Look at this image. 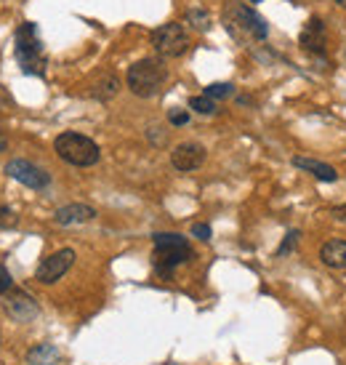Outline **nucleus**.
<instances>
[{"label":"nucleus","instance_id":"21","mask_svg":"<svg viewBox=\"0 0 346 365\" xmlns=\"http://www.w3.org/2000/svg\"><path fill=\"white\" fill-rule=\"evenodd\" d=\"M16 213L11 211L9 205H0V230H9V227H16Z\"/></svg>","mask_w":346,"mask_h":365},{"label":"nucleus","instance_id":"23","mask_svg":"<svg viewBox=\"0 0 346 365\" xmlns=\"http://www.w3.org/2000/svg\"><path fill=\"white\" fill-rule=\"evenodd\" d=\"M192 237H197V240L208 243V240H211V227H208V224H194V227H192Z\"/></svg>","mask_w":346,"mask_h":365},{"label":"nucleus","instance_id":"9","mask_svg":"<svg viewBox=\"0 0 346 365\" xmlns=\"http://www.w3.org/2000/svg\"><path fill=\"white\" fill-rule=\"evenodd\" d=\"M3 307H6V312H9L11 320H16V323H30V320H35L38 312H41V309H38V302H35L30 294H24V291H11V294L6 296Z\"/></svg>","mask_w":346,"mask_h":365},{"label":"nucleus","instance_id":"17","mask_svg":"<svg viewBox=\"0 0 346 365\" xmlns=\"http://www.w3.org/2000/svg\"><path fill=\"white\" fill-rule=\"evenodd\" d=\"M189 110L200 112V115H216L219 112V107H216V102L211 99V96H192L189 99Z\"/></svg>","mask_w":346,"mask_h":365},{"label":"nucleus","instance_id":"4","mask_svg":"<svg viewBox=\"0 0 346 365\" xmlns=\"http://www.w3.org/2000/svg\"><path fill=\"white\" fill-rule=\"evenodd\" d=\"M168 81V67L163 64V59H142L128 67V75H125V83L131 88L133 96H142V99H150V96H157L163 83Z\"/></svg>","mask_w":346,"mask_h":365},{"label":"nucleus","instance_id":"5","mask_svg":"<svg viewBox=\"0 0 346 365\" xmlns=\"http://www.w3.org/2000/svg\"><path fill=\"white\" fill-rule=\"evenodd\" d=\"M16 61L27 75H43L46 72V53H43V41L38 35V27L32 21H24L16 30Z\"/></svg>","mask_w":346,"mask_h":365},{"label":"nucleus","instance_id":"18","mask_svg":"<svg viewBox=\"0 0 346 365\" xmlns=\"http://www.w3.org/2000/svg\"><path fill=\"white\" fill-rule=\"evenodd\" d=\"M187 21L192 24L194 30H208L211 27V16L205 9H189L187 11Z\"/></svg>","mask_w":346,"mask_h":365},{"label":"nucleus","instance_id":"8","mask_svg":"<svg viewBox=\"0 0 346 365\" xmlns=\"http://www.w3.org/2000/svg\"><path fill=\"white\" fill-rule=\"evenodd\" d=\"M6 173L24 187H30V190H46L51 184V173H46L30 160H9L6 163Z\"/></svg>","mask_w":346,"mask_h":365},{"label":"nucleus","instance_id":"12","mask_svg":"<svg viewBox=\"0 0 346 365\" xmlns=\"http://www.w3.org/2000/svg\"><path fill=\"white\" fill-rule=\"evenodd\" d=\"M96 211H93L91 205L85 203H72V205H64L59 211L53 213V222L61 224V227H75V224H85L91 222Z\"/></svg>","mask_w":346,"mask_h":365},{"label":"nucleus","instance_id":"24","mask_svg":"<svg viewBox=\"0 0 346 365\" xmlns=\"http://www.w3.org/2000/svg\"><path fill=\"white\" fill-rule=\"evenodd\" d=\"M11 285H14V277H11V272L0 264V294H6V291H11Z\"/></svg>","mask_w":346,"mask_h":365},{"label":"nucleus","instance_id":"7","mask_svg":"<svg viewBox=\"0 0 346 365\" xmlns=\"http://www.w3.org/2000/svg\"><path fill=\"white\" fill-rule=\"evenodd\" d=\"M72 264H75V251L72 248H61L56 254H51L48 259H43L38 264V269H35V280H41V283L51 285L56 280H61L64 274L72 269Z\"/></svg>","mask_w":346,"mask_h":365},{"label":"nucleus","instance_id":"26","mask_svg":"<svg viewBox=\"0 0 346 365\" xmlns=\"http://www.w3.org/2000/svg\"><path fill=\"white\" fill-rule=\"evenodd\" d=\"M336 6H341V9H346V0H333Z\"/></svg>","mask_w":346,"mask_h":365},{"label":"nucleus","instance_id":"1","mask_svg":"<svg viewBox=\"0 0 346 365\" xmlns=\"http://www.w3.org/2000/svg\"><path fill=\"white\" fill-rule=\"evenodd\" d=\"M152 243H154V254H152V264H154V272L171 280L173 269L179 264H187L194 259V251L189 240L179 232H157L152 235Z\"/></svg>","mask_w":346,"mask_h":365},{"label":"nucleus","instance_id":"2","mask_svg":"<svg viewBox=\"0 0 346 365\" xmlns=\"http://www.w3.org/2000/svg\"><path fill=\"white\" fill-rule=\"evenodd\" d=\"M224 27L232 32L237 41H256L261 43L269 35V24L264 21L261 14H256L253 9H248L237 0H229V6L224 11Z\"/></svg>","mask_w":346,"mask_h":365},{"label":"nucleus","instance_id":"20","mask_svg":"<svg viewBox=\"0 0 346 365\" xmlns=\"http://www.w3.org/2000/svg\"><path fill=\"white\" fill-rule=\"evenodd\" d=\"M298 237H301V232L298 230H290V232L285 235V240H283V245L277 248V256H285V254H290L295 245H298Z\"/></svg>","mask_w":346,"mask_h":365},{"label":"nucleus","instance_id":"22","mask_svg":"<svg viewBox=\"0 0 346 365\" xmlns=\"http://www.w3.org/2000/svg\"><path fill=\"white\" fill-rule=\"evenodd\" d=\"M168 123L171 125H187L189 123V112L182 110V107H173V110H168Z\"/></svg>","mask_w":346,"mask_h":365},{"label":"nucleus","instance_id":"6","mask_svg":"<svg viewBox=\"0 0 346 365\" xmlns=\"http://www.w3.org/2000/svg\"><path fill=\"white\" fill-rule=\"evenodd\" d=\"M152 46L160 56L173 59L189 48V35L179 21H168V24H160L157 30H152Z\"/></svg>","mask_w":346,"mask_h":365},{"label":"nucleus","instance_id":"14","mask_svg":"<svg viewBox=\"0 0 346 365\" xmlns=\"http://www.w3.org/2000/svg\"><path fill=\"white\" fill-rule=\"evenodd\" d=\"M320 262L330 269H346V240H327L320 248Z\"/></svg>","mask_w":346,"mask_h":365},{"label":"nucleus","instance_id":"25","mask_svg":"<svg viewBox=\"0 0 346 365\" xmlns=\"http://www.w3.org/2000/svg\"><path fill=\"white\" fill-rule=\"evenodd\" d=\"M6 150V136H3V131H0V153Z\"/></svg>","mask_w":346,"mask_h":365},{"label":"nucleus","instance_id":"3","mask_svg":"<svg viewBox=\"0 0 346 365\" xmlns=\"http://www.w3.org/2000/svg\"><path fill=\"white\" fill-rule=\"evenodd\" d=\"M53 150H56V155H59L61 160L75 165V168H91V165H96V163L102 160L99 144L75 131L59 133L56 142H53Z\"/></svg>","mask_w":346,"mask_h":365},{"label":"nucleus","instance_id":"10","mask_svg":"<svg viewBox=\"0 0 346 365\" xmlns=\"http://www.w3.org/2000/svg\"><path fill=\"white\" fill-rule=\"evenodd\" d=\"M171 163L176 171H197L205 163V147L197 142H184L179 147H173L171 153Z\"/></svg>","mask_w":346,"mask_h":365},{"label":"nucleus","instance_id":"27","mask_svg":"<svg viewBox=\"0 0 346 365\" xmlns=\"http://www.w3.org/2000/svg\"><path fill=\"white\" fill-rule=\"evenodd\" d=\"M251 3H261V0H251Z\"/></svg>","mask_w":346,"mask_h":365},{"label":"nucleus","instance_id":"15","mask_svg":"<svg viewBox=\"0 0 346 365\" xmlns=\"http://www.w3.org/2000/svg\"><path fill=\"white\" fill-rule=\"evenodd\" d=\"M117 91H120V81H117V75H112V72H104L102 78L93 83L91 96H93V99H99V102H110V99H115V96H117Z\"/></svg>","mask_w":346,"mask_h":365},{"label":"nucleus","instance_id":"13","mask_svg":"<svg viewBox=\"0 0 346 365\" xmlns=\"http://www.w3.org/2000/svg\"><path fill=\"white\" fill-rule=\"evenodd\" d=\"M293 165L295 168H301V171H306V173H312V176L320 179V182H327V184L338 182V171L333 168V165H327V163H323V160H312V158H293Z\"/></svg>","mask_w":346,"mask_h":365},{"label":"nucleus","instance_id":"11","mask_svg":"<svg viewBox=\"0 0 346 365\" xmlns=\"http://www.w3.org/2000/svg\"><path fill=\"white\" fill-rule=\"evenodd\" d=\"M298 43L304 46L306 51L325 53L327 32H325V24H323V19H320V16H312V19L306 21V27L301 30V35H298Z\"/></svg>","mask_w":346,"mask_h":365},{"label":"nucleus","instance_id":"19","mask_svg":"<svg viewBox=\"0 0 346 365\" xmlns=\"http://www.w3.org/2000/svg\"><path fill=\"white\" fill-rule=\"evenodd\" d=\"M234 93V86L232 83H211V86H205V96H211V99H229Z\"/></svg>","mask_w":346,"mask_h":365},{"label":"nucleus","instance_id":"16","mask_svg":"<svg viewBox=\"0 0 346 365\" xmlns=\"http://www.w3.org/2000/svg\"><path fill=\"white\" fill-rule=\"evenodd\" d=\"M59 349L53 344H38L30 349V355H27V360H30L32 365H56L59 363Z\"/></svg>","mask_w":346,"mask_h":365}]
</instances>
